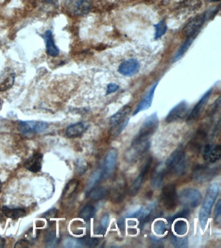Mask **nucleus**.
Returning <instances> with one entry per match:
<instances>
[{"mask_svg": "<svg viewBox=\"0 0 221 248\" xmlns=\"http://www.w3.org/2000/svg\"><path fill=\"white\" fill-rule=\"evenodd\" d=\"M189 164V160L186 155L185 149L181 145L170 155L165 164V166L168 172L181 176L187 172Z\"/></svg>", "mask_w": 221, "mask_h": 248, "instance_id": "nucleus-1", "label": "nucleus"}, {"mask_svg": "<svg viewBox=\"0 0 221 248\" xmlns=\"http://www.w3.org/2000/svg\"><path fill=\"white\" fill-rule=\"evenodd\" d=\"M219 194V186L216 183L211 184L207 188L203 205L200 210L199 218L203 231H204L210 215L211 209Z\"/></svg>", "mask_w": 221, "mask_h": 248, "instance_id": "nucleus-2", "label": "nucleus"}, {"mask_svg": "<svg viewBox=\"0 0 221 248\" xmlns=\"http://www.w3.org/2000/svg\"><path fill=\"white\" fill-rule=\"evenodd\" d=\"M219 11V6L211 8L204 13L200 14L190 19L183 29L184 34L187 37L195 36L199 32L200 29L204 24L207 19L214 17Z\"/></svg>", "mask_w": 221, "mask_h": 248, "instance_id": "nucleus-3", "label": "nucleus"}, {"mask_svg": "<svg viewBox=\"0 0 221 248\" xmlns=\"http://www.w3.org/2000/svg\"><path fill=\"white\" fill-rule=\"evenodd\" d=\"M131 112V107L125 106L110 118L109 132L112 137L119 135L128 125Z\"/></svg>", "mask_w": 221, "mask_h": 248, "instance_id": "nucleus-4", "label": "nucleus"}, {"mask_svg": "<svg viewBox=\"0 0 221 248\" xmlns=\"http://www.w3.org/2000/svg\"><path fill=\"white\" fill-rule=\"evenodd\" d=\"M159 125V119L156 112L153 113L145 119L139 128L138 133L132 141V144L147 141L156 131Z\"/></svg>", "mask_w": 221, "mask_h": 248, "instance_id": "nucleus-5", "label": "nucleus"}, {"mask_svg": "<svg viewBox=\"0 0 221 248\" xmlns=\"http://www.w3.org/2000/svg\"><path fill=\"white\" fill-rule=\"evenodd\" d=\"M202 200L203 196L201 192L195 188H185L181 190L178 195V201L180 204L189 209L199 206Z\"/></svg>", "mask_w": 221, "mask_h": 248, "instance_id": "nucleus-6", "label": "nucleus"}, {"mask_svg": "<svg viewBox=\"0 0 221 248\" xmlns=\"http://www.w3.org/2000/svg\"><path fill=\"white\" fill-rule=\"evenodd\" d=\"M218 172V168L216 167L211 168L208 165L199 164L194 167L191 178L196 182L204 183L212 180L217 176Z\"/></svg>", "mask_w": 221, "mask_h": 248, "instance_id": "nucleus-7", "label": "nucleus"}, {"mask_svg": "<svg viewBox=\"0 0 221 248\" xmlns=\"http://www.w3.org/2000/svg\"><path fill=\"white\" fill-rule=\"evenodd\" d=\"M161 199L167 210L173 211L176 209L178 201L176 186L174 184H167L163 187Z\"/></svg>", "mask_w": 221, "mask_h": 248, "instance_id": "nucleus-8", "label": "nucleus"}, {"mask_svg": "<svg viewBox=\"0 0 221 248\" xmlns=\"http://www.w3.org/2000/svg\"><path fill=\"white\" fill-rule=\"evenodd\" d=\"M158 207L156 201L149 203L145 208L141 207L137 211L130 215L128 218H136L139 222V226L143 228L147 223L150 222L151 219L154 218L155 211Z\"/></svg>", "mask_w": 221, "mask_h": 248, "instance_id": "nucleus-9", "label": "nucleus"}, {"mask_svg": "<svg viewBox=\"0 0 221 248\" xmlns=\"http://www.w3.org/2000/svg\"><path fill=\"white\" fill-rule=\"evenodd\" d=\"M151 143L149 140L131 144L125 154V159L129 163H136L140 160L149 151Z\"/></svg>", "mask_w": 221, "mask_h": 248, "instance_id": "nucleus-10", "label": "nucleus"}, {"mask_svg": "<svg viewBox=\"0 0 221 248\" xmlns=\"http://www.w3.org/2000/svg\"><path fill=\"white\" fill-rule=\"evenodd\" d=\"M68 11L75 16H84L92 8V0H65Z\"/></svg>", "mask_w": 221, "mask_h": 248, "instance_id": "nucleus-11", "label": "nucleus"}, {"mask_svg": "<svg viewBox=\"0 0 221 248\" xmlns=\"http://www.w3.org/2000/svg\"><path fill=\"white\" fill-rule=\"evenodd\" d=\"M127 181L123 176L116 178L111 190L109 191L112 202L118 203L123 201L127 193Z\"/></svg>", "mask_w": 221, "mask_h": 248, "instance_id": "nucleus-12", "label": "nucleus"}, {"mask_svg": "<svg viewBox=\"0 0 221 248\" xmlns=\"http://www.w3.org/2000/svg\"><path fill=\"white\" fill-rule=\"evenodd\" d=\"M49 127L47 122L42 121H24L18 124V129L21 133L25 135H32L40 133Z\"/></svg>", "mask_w": 221, "mask_h": 248, "instance_id": "nucleus-13", "label": "nucleus"}, {"mask_svg": "<svg viewBox=\"0 0 221 248\" xmlns=\"http://www.w3.org/2000/svg\"><path fill=\"white\" fill-rule=\"evenodd\" d=\"M152 163L153 158L151 157V158H149L148 160L147 161V162L145 163V166L143 167L142 170H141L140 173L136 178L135 181L132 184L129 191V195L131 196V197H135V196L138 193L141 186L143 185V182H144L145 178L146 177L147 174H148L149 170H151Z\"/></svg>", "mask_w": 221, "mask_h": 248, "instance_id": "nucleus-14", "label": "nucleus"}, {"mask_svg": "<svg viewBox=\"0 0 221 248\" xmlns=\"http://www.w3.org/2000/svg\"><path fill=\"white\" fill-rule=\"evenodd\" d=\"M118 158V152L115 149H111L108 151L104 158L102 175L105 178H108L113 174L116 170Z\"/></svg>", "mask_w": 221, "mask_h": 248, "instance_id": "nucleus-15", "label": "nucleus"}, {"mask_svg": "<svg viewBox=\"0 0 221 248\" xmlns=\"http://www.w3.org/2000/svg\"><path fill=\"white\" fill-rule=\"evenodd\" d=\"M211 93H212V89H209V90L207 91V92L203 95V97L200 99L197 105L194 107L191 113L189 114V116H188L187 120V122L192 123V122H196L199 119L200 116H201L202 113H203L204 110L207 103L208 102Z\"/></svg>", "mask_w": 221, "mask_h": 248, "instance_id": "nucleus-16", "label": "nucleus"}, {"mask_svg": "<svg viewBox=\"0 0 221 248\" xmlns=\"http://www.w3.org/2000/svg\"><path fill=\"white\" fill-rule=\"evenodd\" d=\"M188 113V104L186 101H182L179 104L170 110L166 118V122L172 123V122L178 121L180 119H183Z\"/></svg>", "mask_w": 221, "mask_h": 248, "instance_id": "nucleus-17", "label": "nucleus"}, {"mask_svg": "<svg viewBox=\"0 0 221 248\" xmlns=\"http://www.w3.org/2000/svg\"><path fill=\"white\" fill-rule=\"evenodd\" d=\"M203 156L205 161L213 164L220 160L221 156V147L219 144L213 145L207 143L204 147Z\"/></svg>", "mask_w": 221, "mask_h": 248, "instance_id": "nucleus-18", "label": "nucleus"}, {"mask_svg": "<svg viewBox=\"0 0 221 248\" xmlns=\"http://www.w3.org/2000/svg\"><path fill=\"white\" fill-rule=\"evenodd\" d=\"M168 173L165 165L158 164L153 170L151 178V185L154 189H159L164 184L165 177Z\"/></svg>", "mask_w": 221, "mask_h": 248, "instance_id": "nucleus-19", "label": "nucleus"}, {"mask_svg": "<svg viewBox=\"0 0 221 248\" xmlns=\"http://www.w3.org/2000/svg\"><path fill=\"white\" fill-rule=\"evenodd\" d=\"M139 63L136 60L131 58L122 62L119 66L118 71L125 77H132L138 71Z\"/></svg>", "mask_w": 221, "mask_h": 248, "instance_id": "nucleus-20", "label": "nucleus"}, {"mask_svg": "<svg viewBox=\"0 0 221 248\" xmlns=\"http://www.w3.org/2000/svg\"><path fill=\"white\" fill-rule=\"evenodd\" d=\"M15 72L10 68H7L0 74V92L11 89L15 81Z\"/></svg>", "mask_w": 221, "mask_h": 248, "instance_id": "nucleus-21", "label": "nucleus"}, {"mask_svg": "<svg viewBox=\"0 0 221 248\" xmlns=\"http://www.w3.org/2000/svg\"><path fill=\"white\" fill-rule=\"evenodd\" d=\"M209 128L208 124H205V125L200 126L196 132L193 140L191 141L192 146L195 151H200V149L203 147L208 134Z\"/></svg>", "mask_w": 221, "mask_h": 248, "instance_id": "nucleus-22", "label": "nucleus"}, {"mask_svg": "<svg viewBox=\"0 0 221 248\" xmlns=\"http://www.w3.org/2000/svg\"><path fill=\"white\" fill-rule=\"evenodd\" d=\"M158 82H156L154 85H153L152 87H151L150 90H149V92L147 93V94L145 95L144 98H143L142 100H141L140 103H139L137 108H136L135 111L133 112L134 116L136 115V114H138L139 112L143 111V110L148 109V108H150L151 105H152L155 91H156L157 85H158Z\"/></svg>", "mask_w": 221, "mask_h": 248, "instance_id": "nucleus-23", "label": "nucleus"}, {"mask_svg": "<svg viewBox=\"0 0 221 248\" xmlns=\"http://www.w3.org/2000/svg\"><path fill=\"white\" fill-rule=\"evenodd\" d=\"M43 155L41 153H35L26 161L24 167L33 172L40 171L42 169Z\"/></svg>", "mask_w": 221, "mask_h": 248, "instance_id": "nucleus-24", "label": "nucleus"}, {"mask_svg": "<svg viewBox=\"0 0 221 248\" xmlns=\"http://www.w3.org/2000/svg\"><path fill=\"white\" fill-rule=\"evenodd\" d=\"M44 38L45 40L46 46V52L48 55L52 57H56L59 54V49L56 46L53 34L50 31H47L44 34Z\"/></svg>", "mask_w": 221, "mask_h": 248, "instance_id": "nucleus-25", "label": "nucleus"}, {"mask_svg": "<svg viewBox=\"0 0 221 248\" xmlns=\"http://www.w3.org/2000/svg\"><path fill=\"white\" fill-rule=\"evenodd\" d=\"M79 182L77 180H71L66 186L63 194V202H69L72 201L75 197L77 188H78Z\"/></svg>", "mask_w": 221, "mask_h": 248, "instance_id": "nucleus-26", "label": "nucleus"}, {"mask_svg": "<svg viewBox=\"0 0 221 248\" xmlns=\"http://www.w3.org/2000/svg\"><path fill=\"white\" fill-rule=\"evenodd\" d=\"M86 124L83 122L72 124L69 125L67 129V135L69 138H77L83 135L84 132L86 131Z\"/></svg>", "mask_w": 221, "mask_h": 248, "instance_id": "nucleus-27", "label": "nucleus"}, {"mask_svg": "<svg viewBox=\"0 0 221 248\" xmlns=\"http://www.w3.org/2000/svg\"><path fill=\"white\" fill-rule=\"evenodd\" d=\"M2 212L7 217L11 219H18L26 216V211L24 209H11L7 206L2 207Z\"/></svg>", "mask_w": 221, "mask_h": 248, "instance_id": "nucleus-28", "label": "nucleus"}, {"mask_svg": "<svg viewBox=\"0 0 221 248\" xmlns=\"http://www.w3.org/2000/svg\"><path fill=\"white\" fill-rule=\"evenodd\" d=\"M88 195L92 201H99L109 195V191L104 187H95Z\"/></svg>", "mask_w": 221, "mask_h": 248, "instance_id": "nucleus-29", "label": "nucleus"}, {"mask_svg": "<svg viewBox=\"0 0 221 248\" xmlns=\"http://www.w3.org/2000/svg\"><path fill=\"white\" fill-rule=\"evenodd\" d=\"M201 0H183L180 4V7L183 11L195 12L201 7Z\"/></svg>", "mask_w": 221, "mask_h": 248, "instance_id": "nucleus-30", "label": "nucleus"}, {"mask_svg": "<svg viewBox=\"0 0 221 248\" xmlns=\"http://www.w3.org/2000/svg\"><path fill=\"white\" fill-rule=\"evenodd\" d=\"M102 177H103V175H102V170H97V171L95 172L94 173L92 174L90 180H89L88 184H87L86 190L87 195H88L89 193H90L94 188L96 187V186L98 185V184Z\"/></svg>", "mask_w": 221, "mask_h": 248, "instance_id": "nucleus-31", "label": "nucleus"}, {"mask_svg": "<svg viewBox=\"0 0 221 248\" xmlns=\"http://www.w3.org/2000/svg\"><path fill=\"white\" fill-rule=\"evenodd\" d=\"M195 38V36L189 37V38H188L187 40H186L185 42L181 45V46H180L179 49L178 50L177 53H176L175 56H174L173 60L174 62L177 61V60H179L180 58L186 53V52L187 51L188 48H189V46H191L192 43L193 42V40Z\"/></svg>", "mask_w": 221, "mask_h": 248, "instance_id": "nucleus-32", "label": "nucleus"}, {"mask_svg": "<svg viewBox=\"0 0 221 248\" xmlns=\"http://www.w3.org/2000/svg\"><path fill=\"white\" fill-rule=\"evenodd\" d=\"M96 209L91 204L85 205L79 213V217L85 221L90 220L94 217Z\"/></svg>", "mask_w": 221, "mask_h": 248, "instance_id": "nucleus-33", "label": "nucleus"}, {"mask_svg": "<svg viewBox=\"0 0 221 248\" xmlns=\"http://www.w3.org/2000/svg\"><path fill=\"white\" fill-rule=\"evenodd\" d=\"M77 242H78L79 248L95 247V246H98L99 244L98 238L89 237V236L77 238Z\"/></svg>", "mask_w": 221, "mask_h": 248, "instance_id": "nucleus-34", "label": "nucleus"}, {"mask_svg": "<svg viewBox=\"0 0 221 248\" xmlns=\"http://www.w3.org/2000/svg\"><path fill=\"white\" fill-rule=\"evenodd\" d=\"M170 242L174 247L176 248H186L188 247L187 237H178L174 234H170Z\"/></svg>", "mask_w": 221, "mask_h": 248, "instance_id": "nucleus-35", "label": "nucleus"}, {"mask_svg": "<svg viewBox=\"0 0 221 248\" xmlns=\"http://www.w3.org/2000/svg\"><path fill=\"white\" fill-rule=\"evenodd\" d=\"M110 222V216L109 215H104L102 218L101 219L100 224L97 227L96 233L98 234H105L106 230H107L108 225Z\"/></svg>", "mask_w": 221, "mask_h": 248, "instance_id": "nucleus-36", "label": "nucleus"}, {"mask_svg": "<svg viewBox=\"0 0 221 248\" xmlns=\"http://www.w3.org/2000/svg\"><path fill=\"white\" fill-rule=\"evenodd\" d=\"M173 229L174 232L178 235H184V234H186L188 230L187 222L182 220H177L174 223Z\"/></svg>", "mask_w": 221, "mask_h": 248, "instance_id": "nucleus-37", "label": "nucleus"}, {"mask_svg": "<svg viewBox=\"0 0 221 248\" xmlns=\"http://www.w3.org/2000/svg\"><path fill=\"white\" fill-rule=\"evenodd\" d=\"M88 164L86 160L83 158H79L76 161L75 164V170L79 175H83L88 170Z\"/></svg>", "mask_w": 221, "mask_h": 248, "instance_id": "nucleus-38", "label": "nucleus"}, {"mask_svg": "<svg viewBox=\"0 0 221 248\" xmlns=\"http://www.w3.org/2000/svg\"><path fill=\"white\" fill-rule=\"evenodd\" d=\"M190 215V209L185 208L182 209V211H179L175 215H172V216L169 217L168 221L169 223H172L174 220H177L178 218H187Z\"/></svg>", "mask_w": 221, "mask_h": 248, "instance_id": "nucleus-39", "label": "nucleus"}, {"mask_svg": "<svg viewBox=\"0 0 221 248\" xmlns=\"http://www.w3.org/2000/svg\"><path fill=\"white\" fill-rule=\"evenodd\" d=\"M156 28V34H155V38L159 39L161 38L166 32L167 25L164 20L160 21V22L154 25Z\"/></svg>", "mask_w": 221, "mask_h": 248, "instance_id": "nucleus-40", "label": "nucleus"}, {"mask_svg": "<svg viewBox=\"0 0 221 248\" xmlns=\"http://www.w3.org/2000/svg\"><path fill=\"white\" fill-rule=\"evenodd\" d=\"M154 230L158 235H163L167 231L166 223L163 220H157L154 224Z\"/></svg>", "mask_w": 221, "mask_h": 248, "instance_id": "nucleus-41", "label": "nucleus"}, {"mask_svg": "<svg viewBox=\"0 0 221 248\" xmlns=\"http://www.w3.org/2000/svg\"><path fill=\"white\" fill-rule=\"evenodd\" d=\"M46 244L48 247H55L59 243V240L56 238L55 232H50L45 238Z\"/></svg>", "mask_w": 221, "mask_h": 248, "instance_id": "nucleus-42", "label": "nucleus"}, {"mask_svg": "<svg viewBox=\"0 0 221 248\" xmlns=\"http://www.w3.org/2000/svg\"><path fill=\"white\" fill-rule=\"evenodd\" d=\"M221 107V98L219 97L218 99L212 104L210 108H209L208 111H207V115L212 116L214 114L217 113L218 111L219 108Z\"/></svg>", "mask_w": 221, "mask_h": 248, "instance_id": "nucleus-43", "label": "nucleus"}, {"mask_svg": "<svg viewBox=\"0 0 221 248\" xmlns=\"http://www.w3.org/2000/svg\"><path fill=\"white\" fill-rule=\"evenodd\" d=\"M58 211L57 209L53 208L50 209L49 211H46L43 215L44 218L50 219L52 218H55L57 216Z\"/></svg>", "mask_w": 221, "mask_h": 248, "instance_id": "nucleus-44", "label": "nucleus"}, {"mask_svg": "<svg viewBox=\"0 0 221 248\" xmlns=\"http://www.w3.org/2000/svg\"><path fill=\"white\" fill-rule=\"evenodd\" d=\"M221 200H219L217 202L216 207L215 210V220H220L221 214Z\"/></svg>", "mask_w": 221, "mask_h": 248, "instance_id": "nucleus-45", "label": "nucleus"}, {"mask_svg": "<svg viewBox=\"0 0 221 248\" xmlns=\"http://www.w3.org/2000/svg\"><path fill=\"white\" fill-rule=\"evenodd\" d=\"M30 242L26 240H20L15 244V248H28L30 246Z\"/></svg>", "mask_w": 221, "mask_h": 248, "instance_id": "nucleus-46", "label": "nucleus"}, {"mask_svg": "<svg viewBox=\"0 0 221 248\" xmlns=\"http://www.w3.org/2000/svg\"><path fill=\"white\" fill-rule=\"evenodd\" d=\"M118 89H119V86L117 84H116V83H110V84L108 85L106 94H110L111 93L116 92V91H118Z\"/></svg>", "mask_w": 221, "mask_h": 248, "instance_id": "nucleus-47", "label": "nucleus"}, {"mask_svg": "<svg viewBox=\"0 0 221 248\" xmlns=\"http://www.w3.org/2000/svg\"><path fill=\"white\" fill-rule=\"evenodd\" d=\"M118 226L119 228L120 232L123 233V232H125V219L124 218H121L119 219V220L118 221Z\"/></svg>", "mask_w": 221, "mask_h": 248, "instance_id": "nucleus-48", "label": "nucleus"}, {"mask_svg": "<svg viewBox=\"0 0 221 248\" xmlns=\"http://www.w3.org/2000/svg\"><path fill=\"white\" fill-rule=\"evenodd\" d=\"M162 243V239H159L156 236H151V244H153V246H157V247H160V244Z\"/></svg>", "mask_w": 221, "mask_h": 248, "instance_id": "nucleus-49", "label": "nucleus"}, {"mask_svg": "<svg viewBox=\"0 0 221 248\" xmlns=\"http://www.w3.org/2000/svg\"><path fill=\"white\" fill-rule=\"evenodd\" d=\"M5 244V240L4 238L1 237V236H0V248L4 247Z\"/></svg>", "mask_w": 221, "mask_h": 248, "instance_id": "nucleus-50", "label": "nucleus"}, {"mask_svg": "<svg viewBox=\"0 0 221 248\" xmlns=\"http://www.w3.org/2000/svg\"><path fill=\"white\" fill-rule=\"evenodd\" d=\"M205 1L207 2H215V1H219L220 0H205Z\"/></svg>", "mask_w": 221, "mask_h": 248, "instance_id": "nucleus-51", "label": "nucleus"}, {"mask_svg": "<svg viewBox=\"0 0 221 248\" xmlns=\"http://www.w3.org/2000/svg\"><path fill=\"white\" fill-rule=\"evenodd\" d=\"M2 105H3L2 100H1V98H0V110H1V108H2Z\"/></svg>", "mask_w": 221, "mask_h": 248, "instance_id": "nucleus-52", "label": "nucleus"}, {"mask_svg": "<svg viewBox=\"0 0 221 248\" xmlns=\"http://www.w3.org/2000/svg\"><path fill=\"white\" fill-rule=\"evenodd\" d=\"M1 187H2V184H1V180H0V192L1 191Z\"/></svg>", "mask_w": 221, "mask_h": 248, "instance_id": "nucleus-53", "label": "nucleus"}]
</instances>
